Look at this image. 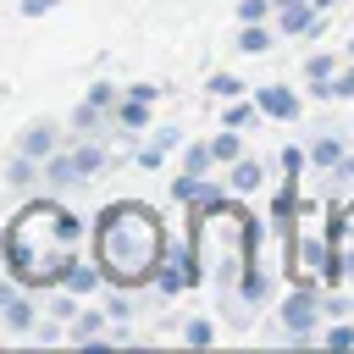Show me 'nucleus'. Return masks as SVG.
Here are the masks:
<instances>
[{
	"label": "nucleus",
	"mask_w": 354,
	"mask_h": 354,
	"mask_svg": "<svg viewBox=\"0 0 354 354\" xmlns=\"http://www.w3.org/2000/svg\"><path fill=\"white\" fill-rule=\"evenodd\" d=\"M77 238H83V221H77L72 210L39 199V205H28V210L6 227L0 249H6V266H11V277H17L22 288H55V282H66V271H72Z\"/></svg>",
	"instance_id": "obj_1"
},
{
	"label": "nucleus",
	"mask_w": 354,
	"mask_h": 354,
	"mask_svg": "<svg viewBox=\"0 0 354 354\" xmlns=\"http://www.w3.org/2000/svg\"><path fill=\"white\" fill-rule=\"evenodd\" d=\"M160 249H166V232L144 205H111L94 227V254L116 288L149 282L160 271Z\"/></svg>",
	"instance_id": "obj_2"
},
{
	"label": "nucleus",
	"mask_w": 354,
	"mask_h": 354,
	"mask_svg": "<svg viewBox=\"0 0 354 354\" xmlns=\"http://www.w3.org/2000/svg\"><path fill=\"white\" fill-rule=\"evenodd\" d=\"M100 166H105V149H100V144H83V149H66V155H44V183L66 188V183L88 177V171H100Z\"/></svg>",
	"instance_id": "obj_3"
},
{
	"label": "nucleus",
	"mask_w": 354,
	"mask_h": 354,
	"mask_svg": "<svg viewBox=\"0 0 354 354\" xmlns=\"http://www.w3.org/2000/svg\"><path fill=\"white\" fill-rule=\"evenodd\" d=\"M315 315H321V299H315V288H299V293L282 304V326H288L293 337H310V332H315Z\"/></svg>",
	"instance_id": "obj_4"
},
{
	"label": "nucleus",
	"mask_w": 354,
	"mask_h": 354,
	"mask_svg": "<svg viewBox=\"0 0 354 354\" xmlns=\"http://www.w3.org/2000/svg\"><path fill=\"white\" fill-rule=\"evenodd\" d=\"M254 111H260V116H277V122H293V116H299V94H293V88L266 83V88H260V100H254Z\"/></svg>",
	"instance_id": "obj_5"
},
{
	"label": "nucleus",
	"mask_w": 354,
	"mask_h": 354,
	"mask_svg": "<svg viewBox=\"0 0 354 354\" xmlns=\"http://www.w3.org/2000/svg\"><path fill=\"white\" fill-rule=\"evenodd\" d=\"M0 315H6L11 332H33V326H39V321H33V304H28L11 282H0Z\"/></svg>",
	"instance_id": "obj_6"
},
{
	"label": "nucleus",
	"mask_w": 354,
	"mask_h": 354,
	"mask_svg": "<svg viewBox=\"0 0 354 354\" xmlns=\"http://www.w3.org/2000/svg\"><path fill=\"white\" fill-rule=\"evenodd\" d=\"M277 11H282V33H321V22L310 17V0H288Z\"/></svg>",
	"instance_id": "obj_7"
},
{
	"label": "nucleus",
	"mask_w": 354,
	"mask_h": 354,
	"mask_svg": "<svg viewBox=\"0 0 354 354\" xmlns=\"http://www.w3.org/2000/svg\"><path fill=\"white\" fill-rule=\"evenodd\" d=\"M17 149H22V155H33V160H44V155L55 149V127H50V122H33V127L22 133V144H17Z\"/></svg>",
	"instance_id": "obj_8"
},
{
	"label": "nucleus",
	"mask_w": 354,
	"mask_h": 354,
	"mask_svg": "<svg viewBox=\"0 0 354 354\" xmlns=\"http://www.w3.org/2000/svg\"><path fill=\"white\" fill-rule=\"evenodd\" d=\"M116 116H122V127H127V133H144V127H149V100H138V94H122Z\"/></svg>",
	"instance_id": "obj_9"
},
{
	"label": "nucleus",
	"mask_w": 354,
	"mask_h": 354,
	"mask_svg": "<svg viewBox=\"0 0 354 354\" xmlns=\"http://www.w3.org/2000/svg\"><path fill=\"white\" fill-rule=\"evenodd\" d=\"M260 177H266V171H260L254 160H243V155H238V160H232V171H227V183H232L238 194H254V188H260Z\"/></svg>",
	"instance_id": "obj_10"
},
{
	"label": "nucleus",
	"mask_w": 354,
	"mask_h": 354,
	"mask_svg": "<svg viewBox=\"0 0 354 354\" xmlns=\"http://www.w3.org/2000/svg\"><path fill=\"white\" fill-rule=\"evenodd\" d=\"M310 94H321V100H354V66L337 72V77H326V83H315Z\"/></svg>",
	"instance_id": "obj_11"
},
{
	"label": "nucleus",
	"mask_w": 354,
	"mask_h": 354,
	"mask_svg": "<svg viewBox=\"0 0 354 354\" xmlns=\"http://www.w3.org/2000/svg\"><path fill=\"white\" fill-rule=\"evenodd\" d=\"M33 177H39V160H33V155H22V149H17V160H11V166H6V183H11V188H28V183H33Z\"/></svg>",
	"instance_id": "obj_12"
},
{
	"label": "nucleus",
	"mask_w": 354,
	"mask_h": 354,
	"mask_svg": "<svg viewBox=\"0 0 354 354\" xmlns=\"http://www.w3.org/2000/svg\"><path fill=\"white\" fill-rule=\"evenodd\" d=\"M238 155H243V149H238V127H227V133L210 138V160H227V166H232Z\"/></svg>",
	"instance_id": "obj_13"
},
{
	"label": "nucleus",
	"mask_w": 354,
	"mask_h": 354,
	"mask_svg": "<svg viewBox=\"0 0 354 354\" xmlns=\"http://www.w3.org/2000/svg\"><path fill=\"white\" fill-rule=\"evenodd\" d=\"M310 160H315V166H337V160H343V138H332V133L315 138V144H310Z\"/></svg>",
	"instance_id": "obj_14"
},
{
	"label": "nucleus",
	"mask_w": 354,
	"mask_h": 354,
	"mask_svg": "<svg viewBox=\"0 0 354 354\" xmlns=\"http://www.w3.org/2000/svg\"><path fill=\"white\" fill-rule=\"evenodd\" d=\"M94 288H100V271L72 260V271H66V293H94Z\"/></svg>",
	"instance_id": "obj_15"
},
{
	"label": "nucleus",
	"mask_w": 354,
	"mask_h": 354,
	"mask_svg": "<svg viewBox=\"0 0 354 354\" xmlns=\"http://www.w3.org/2000/svg\"><path fill=\"white\" fill-rule=\"evenodd\" d=\"M266 44H271V33H266L260 22H243V33H238V50H249V55H260Z\"/></svg>",
	"instance_id": "obj_16"
},
{
	"label": "nucleus",
	"mask_w": 354,
	"mask_h": 354,
	"mask_svg": "<svg viewBox=\"0 0 354 354\" xmlns=\"http://www.w3.org/2000/svg\"><path fill=\"white\" fill-rule=\"evenodd\" d=\"M100 326H105V321H100V310L72 315V337H77V343H94V337H100Z\"/></svg>",
	"instance_id": "obj_17"
},
{
	"label": "nucleus",
	"mask_w": 354,
	"mask_h": 354,
	"mask_svg": "<svg viewBox=\"0 0 354 354\" xmlns=\"http://www.w3.org/2000/svg\"><path fill=\"white\" fill-rule=\"evenodd\" d=\"M210 94H216V100H238V94H243V83H238L232 72H216V77H210Z\"/></svg>",
	"instance_id": "obj_18"
},
{
	"label": "nucleus",
	"mask_w": 354,
	"mask_h": 354,
	"mask_svg": "<svg viewBox=\"0 0 354 354\" xmlns=\"http://www.w3.org/2000/svg\"><path fill=\"white\" fill-rule=\"evenodd\" d=\"M171 144H177V133H160V138H155L149 149H138V160H144V166H160V155H166Z\"/></svg>",
	"instance_id": "obj_19"
},
{
	"label": "nucleus",
	"mask_w": 354,
	"mask_h": 354,
	"mask_svg": "<svg viewBox=\"0 0 354 354\" xmlns=\"http://www.w3.org/2000/svg\"><path fill=\"white\" fill-rule=\"evenodd\" d=\"M205 166H210V144H194V149H188V160H183V171L205 177Z\"/></svg>",
	"instance_id": "obj_20"
},
{
	"label": "nucleus",
	"mask_w": 354,
	"mask_h": 354,
	"mask_svg": "<svg viewBox=\"0 0 354 354\" xmlns=\"http://www.w3.org/2000/svg\"><path fill=\"white\" fill-rule=\"evenodd\" d=\"M183 337H188L194 348H205V343L216 337V326H210V321H188V326H183Z\"/></svg>",
	"instance_id": "obj_21"
},
{
	"label": "nucleus",
	"mask_w": 354,
	"mask_h": 354,
	"mask_svg": "<svg viewBox=\"0 0 354 354\" xmlns=\"http://www.w3.org/2000/svg\"><path fill=\"white\" fill-rule=\"evenodd\" d=\"M271 0H238V22H266Z\"/></svg>",
	"instance_id": "obj_22"
},
{
	"label": "nucleus",
	"mask_w": 354,
	"mask_h": 354,
	"mask_svg": "<svg viewBox=\"0 0 354 354\" xmlns=\"http://www.w3.org/2000/svg\"><path fill=\"white\" fill-rule=\"evenodd\" d=\"M111 100H116V88H111V83H94V88H88V100H83V105H88V111H105V105H111Z\"/></svg>",
	"instance_id": "obj_23"
},
{
	"label": "nucleus",
	"mask_w": 354,
	"mask_h": 354,
	"mask_svg": "<svg viewBox=\"0 0 354 354\" xmlns=\"http://www.w3.org/2000/svg\"><path fill=\"white\" fill-rule=\"evenodd\" d=\"M304 72H310V83H326V77H332V61H326V55H310Z\"/></svg>",
	"instance_id": "obj_24"
},
{
	"label": "nucleus",
	"mask_w": 354,
	"mask_h": 354,
	"mask_svg": "<svg viewBox=\"0 0 354 354\" xmlns=\"http://www.w3.org/2000/svg\"><path fill=\"white\" fill-rule=\"evenodd\" d=\"M249 122H254L249 105H232V111H227V127H249Z\"/></svg>",
	"instance_id": "obj_25"
},
{
	"label": "nucleus",
	"mask_w": 354,
	"mask_h": 354,
	"mask_svg": "<svg viewBox=\"0 0 354 354\" xmlns=\"http://www.w3.org/2000/svg\"><path fill=\"white\" fill-rule=\"evenodd\" d=\"M326 343H332V348H348V343H354V326H332Z\"/></svg>",
	"instance_id": "obj_26"
},
{
	"label": "nucleus",
	"mask_w": 354,
	"mask_h": 354,
	"mask_svg": "<svg viewBox=\"0 0 354 354\" xmlns=\"http://www.w3.org/2000/svg\"><path fill=\"white\" fill-rule=\"evenodd\" d=\"M55 0H22V17H39V11H50Z\"/></svg>",
	"instance_id": "obj_27"
},
{
	"label": "nucleus",
	"mask_w": 354,
	"mask_h": 354,
	"mask_svg": "<svg viewBox=\"0 0 354 354\" xmlns=\"http://www.w3.org/2000/svg\"><path fill=\"white\" fill-rule=\"evenodd\" d=\"M337 177H354V155H343V160H337Z\"/></svg>",
	"instance_id": "obj_28"
},
{
	"label": "nucleus",
	"mask_w": 354,
	"mask_h": 354,
	"mask_svg": "<svg viewBox=\"0 0 354 354\" xmlns=\"http://www.w3.org/2000/svg\"><path fill=\"white\" fill-rule=\"evenodd\" d=\"M315 6H337V0H315Z\"/></svg>",
	"instance_id": "obj_29"
},
{
	"label": "nucleus",
	"mask_w": 354,
	"mask_h": 354,
	"mask_svg": "<svg viewBox=\"0 0 354 354\" xmlns=\"http://www.w3.org/2000/svg\"><path fill=\"white\" fill-rule=\"evenodd\" d=\"M348 50H354V44H348Z\"/></svg>",
	"instance_id": "obj_30"
}]
</instances>
